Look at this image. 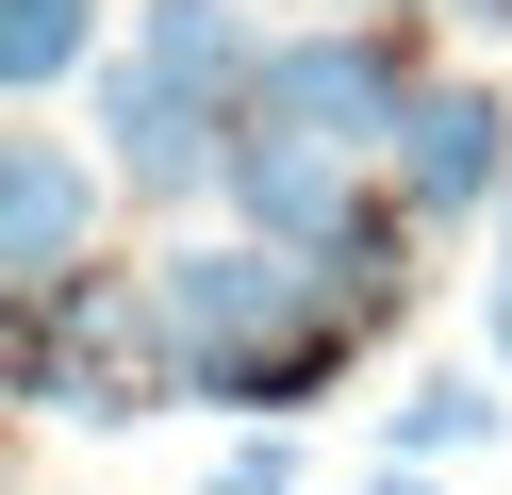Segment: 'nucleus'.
Listing matches in <instances>:
<instances>
[{"instance_id": "nucleus-10", "label": "nucleus", "mask_w": 512, "mask_h": 495, "mask_svg": "<svg viewBox=\"0 0 512 495\" xmlns=\"http://www.w3.org/2000/svg\"><path fill=\"white\" fill-rule=\"evenodd\" d=\"M116 66V33H100V0H0V99L34 116V99H83Z\"/></svg>"}, {"instance_id": "nucleus-9", "label": "nucleus", "mask_w": 512, "mask_h": 495, "mask_svg": "<svg viewBox=\"0 0 512 495\" xmlns=\"http://www.w3.org/2000/svg\"><path fill=\"white\" fill-rule=\"evenodd\" d=\"M512 446V363H430L380 413V462H496Z\"/></svg>"}, {"instance_id": "nucleus-4", "label": "nucleus", "mask_w": 512, "mask_h": 495, "mask_svg": "<svg viewBox=\"0 0 512 495\" xmlns=\"http://www.w3.org/2000/svg\"><path fill=\"white\" fill-rule=\"evenodd\" d=\"M83 132H100V165H116V198H215L232 182V99H199V83H166V66L116 33V66L83 83Z\"/></svg>"}, {"instance_id": "nucleus-6", "label": "nucleus", "mask_w": 512, "mask_h": 495, "mask_svg": "<svg viewBox=\"0 0 512 495\" xmlns=\"http://www.w3.org/2000/svg\"><path fill=\"white\" fill-rule=\"evenodd\" d=\"M364 182H380V165L314 149V132H281V116H232V182H215V215L281 231V248H331V231H347V198H364Z\"/></svg>"}, {"instance_id": "nucleus-5", "label": "nucleus", "mask_w": 512, "mask_h": 495, "mask_svg": "<svg viewBox=\"0 0 512 495\" xmlns=\"http://www.w3.org/2000/svg\"><path fill=\"white\" fill-rule=\"evenodd\" d=\"M380 182H397L430 231H479V215L512 198V99H496V83H430V99L397 116V165H380Z\"/></svg>"}, {"instance_id": "nucleus-11", "label": "nucleus", "mask_w": 512, "mask_h": 495, "mask_svg": "<svg viewBox=\"0 0 512 495\" xmlns=\"http://www.w3.org/2000/svg\"><path fill=\"white\" fill-rule=\"evenodd\" d=\"M199 495H298V446H281V429H232V446H215V479Z\"/></svg>"}, {"instance_id": "nucleus-3", "label": "nucleus", "mask_w": 512, "mask_h": 495, "mask_svg": "<svg viewBox=\"0 0 512 495\" xmlns=\"http://www.w3.org/2000/svg\"><path fill=\"white\" fill-rule=\"evenodd\" d=\"M100 231H116V165H100V132H67L34 99V116L0 132V297H67V281H100Z\"/></svg>"}, {"instance_id": "nucleus-15", "label": "nucleus", "mask_w": 512, "mask_h": 495, "mask_svg": "<svg viewBox=\"0 0 512 495\" xmlns=\"http://www.w3.org/2000/svg\"><path fill=\"white\" fill-rule=\"evenodd\" d=\"M364 17H430V0H364Z\"/></svg>"}, {"instance_id": "nucleus-7", "label": "nucleus", "mask_w": 512, "mask_h": 495, "mask_svg": "<svg viewBox=\"0 0 512 495\" xmlns=\"http://www.w3.org/2000/svg\"><path fill=\"white\" fill-rule=\"evenodd\" d=\"M380 347V314H347V297H314L298 330H265V347H232L199 380V413H232V429H281V413H314V396H347V363Z\"/></svg>"}, {"instance_id": "nucleus-12", "label": "nucleus", "mask_w": 512, "mask_h": 495, "mask_svg": "<svg viewBox=\"0 0 512 495\" xmlns=\"http://www.w3.org/2000/svg\"><path fill=\"white\" fill-rule=\"evenodd\" d=\"M479 363H512V231H496V264H479Z\"/></svg>"}, {"instance_id": "nucleus-13", "label": "nucleus", "mask_w": 512, "mask_h": 495, "mask_svg": "<svg viewBox=\"0 0 512 495\" xmlns=\"http://www.w3.org/2000/svg\"><path fill=\"white\" fill-rule=\"evenodd\" d=\"M364 495H446V462H380V479Z\"/></svg>"}, {"instance_id": "nucleus-14", "label": "nucleus", "mask_w": 512, "mask_h": 495, "mask_svg": "<svg viewBox=\"0 0 512 495\" xmlns=\"http://www.w3.org/2000/svg\"><path fill=\"white\" fill-rule=\"evenodd\" d=\"M430 17H463V33H512V0H430Z\"/></svg>"}, {"instance_id": "nucleus-1", "label": "nucleus", "mask_w": 512, "mask_h": 495, "mask_svg": "<svg viewBox=\"0 0 512 495\" xmlns=\"http://www.w3.org/2000/svg\"><path fill=\"white\" fill-rule=\"evenodd\" d=\"M314 297H331V281H314V248H281V231H248V215L166 231V248H149V314H166V347H182V396H199L232 347L298 330Z\"/></svg>"}, {"instance_id": "nucleus-2", "label": "nucleus", "mask_w": 512, "mask_h": 495, "mask_svg": "<svg viewBox=\"0 0 512 495\" xmlns=\"http://www.w3.org/2000/svg\"><path fill=\"white\" fill-rule=\"evenodd\" d=\"M430 99V66H413V17H298L265 50V83H248V116L314 132V149L347 165H397V116Z\"/></svg>"}, {"instance_id": "nucleus-16", "label": "nucleus", "mask_w": 512, "mask_h": 495, "mask_svg": "<svg viewBox=\"0 0 512 495\" xmlns=\"http://www.w3.org/2000/svg\"><path fill=\"white\" fill-rule=\"evenodd\" d=\"M496 231H512V198H496Z\"/></svg>"}, {"instance_id": "nucleus-8", "label": "nucleus", "mask_w": 512, "mask_h": 495, "mask_svg": "<svg viewBox=\"0 0 512 495\" xmlns=\"http://www.w3.org/2000/svg\"><path fill=\"white\" fill-rule=\"evenodd\" d=\"M133 50L166 66V83H199V99H232V116H248V83H265L281 33L248 17V0H133Z\"/></svg>"}]
</instances>
